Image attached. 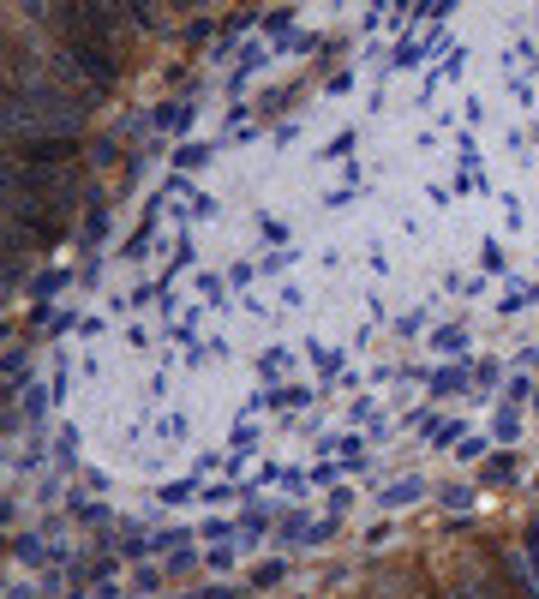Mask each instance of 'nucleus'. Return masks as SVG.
<instances>
[{"label":"nucleus","instance_id":"nucleus-5","mask_svg":"<svg viewBox=\"0 0 539 599\" xmlns=\"http://www.w3.org/2000/svg\"><path fill=\"white\" fill-rule=\"evenodd\" d=\"M204 156H210V150H204V144H186V150H180V168H198V162H204Z\"/></svg>","mask_w":539,"mask_h":599},{"label":"nucleus","instance_id":"nucleus-1","mask_svg":"<svg viewBox=\"0 0 539 599\" xmlns=\"http://www.w3.org/2000/svg\"><path fill=\"white\" fill-rule=\"evenodd\" d=\"M72 66H78L90 84H108V78H114V54H108L102 42H78V48H72Z\"/></svg>","mask_w":539,"mask_h":599},{"label":"nucleus","instance_id":"nucleus-4","mask_svg":"<svg viewBox=\"0 0 539 599\" xmlns=\"http://www.w3.org/2000/svg\"><path fill=\"white\" fill-rule=\"evenodd\" d=\"M186 120H192V108H180V102H168V108L156 114V126H168V132H180Z\"/></svg>","mask_w":539,"mask_h":599},{"label":"nucleus","instance_id":"nucleus-2","mask_svg":"<svg viewBox=\"0 0 539 599\" xmlns=\"http://www.w3.org/2000/svg\"><path fill=\"white\" fill-rule=\"evenodd\" d=\"M78 156V138H30L24 144V162H72Z\"/></svg>","mask_w":539,"mask_h":599},{"label":"nucleus","instance_id":"nucleus-3","mask_svg":"<svg viewBox=\"0 0 539 599\" xmlns=\"http://www.w3.org/2000/svg\"><path fill=\"white\" fill-rule=\"evenodd\" d=\"M420 492H426V480H402V486H390V492H384L378 504H384V510H402V504H414Z\"/></svg>","mask_w":539,"mask_h":599}]
</instances>
